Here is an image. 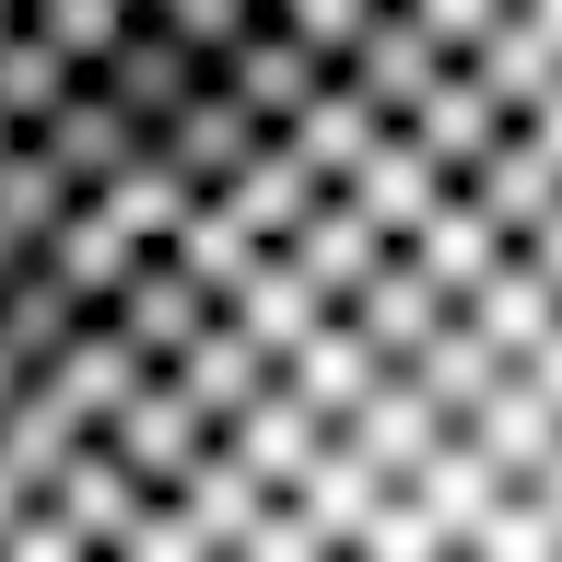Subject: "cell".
<instances>
[{
  "label": "cell",
  "mask_w": 562,
  "mask_h": 562,
  "mask_svg": "<svg viewBox=\"0 0 562 562\" xmlns=\"http://www.w3.org/2000/svg\"><path fill=\"white\" fill-rule=\"evenodd\" d=\"M457 200L504 235V258H551V270H562V105L516 117L481 165L457 176Z\"/></svg>",
  "instance_id": "cell-1"
},
{
  "label": "cell",
  "mask_w": 562,
  "mask_h": 562,
  "mask_svg": "<svg viewBox=\"0 0 562 562\" xmlns=\"http://www.w3.org/2000/svg\"><path fill=\"white\" fill-rule=\"evenodd\" d=\"M94 457L117 469V481L140 492V504H176V492L200 481V457H211V422L176 398L165 375H140L117 411H105V434H94Z\"/></svg>",
  "instance_id": "cell-2"
},
{
  "label": "cell",
  "mask_w": 562,
  "mask_h": 562,
  "mask_svg": "<svg viewBox=\"0 0 562 562\" xmlns=\"http://www.w3.org/2000/svg\"><path fill=\"white\" fill-rule=\"evenodd\" d=\"M457 82L516 130V117H539V105H562V12L551 0H492L481 47L457 59Z\"/></svg>",
  "instance_id": "cell-3"
},
{
  "label": "cell",
  "mask_w": 562,
  "mask_h": 562,
  "mask_svg": "<svg viewBox=\"0 0 562 562\" xmlns=\"http://www.w3.org/2000/svg\"><path fill=\"white\" fill-rule=\"evenodd\" d=\"M457 446L492 481H562V363H516L481 386V411L457 422Z\"/></svg>",
  "instance_id": "cell-4"
},
{
  "label": "cell",
  "mask_w": 562,
  "mask_h": 562,
  "mask_svg": "<svg viewBox=\"0 0 562 562\" xmlns=\"http://www.w3.org/2000/svg\"><path fill=\"white\" fill-rule=\"evenodd\" d=\"M105 340L130 351L140 375H176V363H188V351L211 340V328H223V305H211L200 281L188 270H165V258H140L130 281H117V293H105V316H94Z\"/></svg>",
  "instance_id": "cell-5"
},
{
  "label": "cell",
  "mask_w": 562,
  "mask_h": 562,
  "mask_svg": "<svg viewBox=\"0 0 562 562\" xmlns=\"http://www.w3.org/2000/svg\"><path fill=\"white\" fill-rule=\"evenodd\" d=\"M457 340L492 351L504 375H516V363H562V270L551 258H504V270L457 305Z\"/></svg>",
  "instance_id": "cell-6"
},
{
  "label": "cell",
  "mask_w": 562,
  "mask_h": 562,
  "mask_svg": "<svg viewBox=\"0 0 562 562\" xmlns=\"http://www.w3.org/2000/svg\"><path fill=\"white\" fill-rule=\"evenodd\" d=\"M270 140H281V153H293V176H305L316 200H340L351 176H363V153H375V140H386V117H375V105H363V94H351V82H316V94L293 105V117H281Z\"/></svg>",
  "instance_id": "cell-7"
},
{
  "label": "cell",
  "mask_w": 562,
  "mask_h": 562,
  "mask_svg": "<svg viewBox=\"0 0 562 562\" xmlns=\"http://www.w3.org/2000/svg\"><path fill=\"white\" fill-rule=\"evenodd\" d=\"M316 446H328V422H316L305 398H281V375H270V398H258L246 422H223V434H211V457H223L246 492H270V504L316 469Z\"/></svg>",
  "instance_id": "cell-8"
},
{
  "label": "cell",
  "mask_w": 562,
  "mask_h": 562,
  "mask_svg": "<svg viewBox=\"0 0 562 562\" xmlns=\"http://www.w3.org/2000/svg\"><path fill=\"white\" fill-rule=\"evenodd\" d=\"M270 258H281V270H293V281H305V293H316V305H328V316H340L351 293H363V281L386 270L375 223H363V211H351V200H316L305 223H293V235L270 246Z\"/></svg>",
  "instance_id": "cell-9"
},
{
  "label": "cell",
  "mask_w": 562,
  "mask_h": 562,
  "mask_svg": "<svg viewBox=\"0 0 562 562\" xmlns=\"http://www.w3.org/2000/svg\"><path fill=\"white\" fill-rule=\"evenodd\" d=\"M340 82L375 105L386 130H411V117H422V94L446 82V59H434V47L411 35V12H398V0H375V35H363V47L340 59Z\"/></svg>",
  "instance_id": "cell-10"
},
{
  "label": "cell",
  "mask_w": 562,
  "mask_h": 562,
  "mask_svg": "<svg viewBox=\"0 0 562 562\" xmlns=\"http://www.w3.org/2000/svg\"><path fill=\"white\" fill-rule=\"evenodd\" d=\"M82 94H94V105H117V117H130V130L153 140V130H165V117H176V105L200 94V70H188V59H176V47H165V35H153V24H140V12H130V35L105 47V70H94V82H82Z\"/></svg>",
  "instance_id": "cell-11"
},
{
  "label": "cell",
  "mask_w": 562,
  "mask_h": 562,
  "mask_svg": "<svg viewBox=\"0 0 562 562\" xmlns=\"http://www.w3.org/2000/svg\"><path fill=\"white\" fill-rule=\"evenodd\" d=\"M316 82H328V70H316L305 47H281L270 0H258V24H246V47H235V59H223V70H211V94L235 105V117H258V130H281V117H293V105H305Z\"/></svg>",
  "instance_id": "cell-12"
},
{
  "label": "cell",
  "mask_w": 562,
  "mask_h": 562,
  "mask_svg": "<svg viewBox=\"0 0 562 562\" xmlns=\"http://www.w3.org/2000/svg\"><path fill=\"white\" fill-rule=\"evenodd\" d=\"M328 446H340L351 469H375V481L398 492V481H411V469H422V457L446 446V422L422 411V398H411V386H398V375H375V386H363V411H351L340 434H328Z\"/></svg>",
  "instance_id": "cell-13"
},
{
  "label": "cell",
  "mask_w": 562,
  "mask_h": 562,
  "mask_svg": "<svg viewBox=\"0 0 562 562\" xmlns=\"http://www.w3.org/2000/svg\"><path fill=\"white\" fill-rule=\"evenodd\" d=\"M398 270H411L422 293H434V305L457 316V305H469V293H481L492 270H504V235H492L481 211H469V200H457V188H446V211H434V223H422V235L398 246Z\"/></svg>",
  "instance_id": "cell-14"
},
{
  "label": "cell",
  "mask_w": 562,
  "mask_h": 562,
  "mask_svg": "<svg viewBox=\"0 0 562 562\" xmlns=\"http://www.w3.org/2000/svg\"><path fill=\"white\" fill-rule=\"evenodd\" d=\"M340 200L363 211V223H375V246H386V258H398V246H411L422 223H434V211H446V176H434V165H422V153H411V140L386 130L375 153H363V176H351Z\"/></svg>",
  "instance_id": "cell-15"
},
{
  "label": "cell",
  "mask_w": 562,
  "mask_h": 562,
  "mask_svg": "<svg viewBox=\"0 0 562 562\" xmlns=\"http://www.w3.org/2000/svg\"><path fill=\"white\" fill-rule=\"evenodd\" d=\"M24 386H35V398H59V411L82 422V434H105V411H117V398H130V386H140V363H130V351H117V340H105L94 316H82V328H70V340L47 351V363H35Z\"/></svg>",
  "instance_id": "cell-16"
},
{
  "label": "cell",
  "mask_w": 562,
  "mask_h": 562,
  "mask_svg": "<svg viewBox=\"0 0 562 562\" xmlns=\"http://www.w3.org/2000/svg\"><path fill=\"white\" fill-rule=\"evenodd\" d=\"M35 270L59 281V293H70V305H82V316H105V293H117V281L140 270V246L117 235V223H105L94 200H70V223H59V235H47V246H35Z\"/></svg>",
  "instance_id": "cell-17"
},
{
  "label": "cell",
  "mask_w": 562,
  "mask_h": 562,
  "mask_svg": "<svg viewBox=\"0 0 562 562\" xmlns=\"http://www.w3.org/2000/svg\"><path fill=\"white\" fill-rule=\"evenodd\" d=\"M258 140H270V130H258V117H235V105H223V94L200 82V94L176 105L165 130H153V153H165V165H176V176H188V188L211 200V188H223V176H235L246 153H258Z\"/></svg>",
  "instance_id": "cell-18"
},
{
  "label": "cell",
  "mask_w": 562,
  "mask_h": 562,
  "mask_svg": "<svg viewBox=\"0 0 562 562\" xmlns=\"http://www.w3.org/2000/svg\"><path fill=\"white\" fill-rule=\"evenodd\" d=\"M375 504H386V481H375V469H351L340 446H316V469H305L293 492H281V516L305 527V539H316L328 562H340L351 539H363V516H375Z\"/></svg>",
  "instance_id": "cell-19"
},
{
  "label": "cell",
  "mask_w": 562,
  "mask_h": 562,
  "mask_svg": "<svg viewBox=\"0 0 562 562\" xmlns=\"http://www.w3.org/2000/svg\"><path fill=\"white\" fill-rule=\"evenodd\" d=\"M398 504H411V516L434 527L446 551H469V527H481L492 504H504V481H492L481 457H469V446H457V434H446V446H434V457H422V469H411V481H398Z\"/></svg>",
  "instance_id": "cell-20"
},
{
  "label": "cell",
  "mask_w": 562,
  "mask_h": 562,
  "mask_svg": "<svg viewBox=\"0 0 562 562\" xmlns=\"http://www.w3.org/2000/svg\"><path fill=\"white\" fill-rule=\"evenodd\" d=\"M188 200H200V188H188V176H176L165 153H153V140H140L130 165H117V176L94 188V211H105V223H117V235L140 246V258H165V235L188 223Z\"/></svg>",
  "instance_id": "cell-21"
},
{
  "label": "cell",
  "mask_w": 562,
  "mask_h": 562,
  "mask_svg": "<svg viewBox=\"0 0 562 562\" xmlns=\"http://www.w3.org/2000/svg\"><path fill=\"white\" fill-rule=\"evenodd\" d=\"M165 270H188L211 305H235L246 281L270 270V246H258V235H235V211H223V200H188V223L165 235Z\"/></svg>",
  "instance_id": "cell-22"
},
{
  "label": "cell",
  "mask_w": 562,
  "mask_h": 562,
  "mask_svg": "<svg viewBox=\"0 0 562 562\" xmlns=\"http://www.w3.org/2000/svg\"><path fill=\"white\" fill-rule=\"evenodd\" d=\"M340 328H351L363 351H375L386 375H398V363H411V351L434 340V328H446V305H434V293H422V281L398 270V258H386V270H375V281H363V293L340 305Z\"/></svg>",
  "instance_id": "cell-23"
},
{
  "label": "cell",
  "mask_w": 562,
  "mask_h": 562,
  "mask_svg": "<svg viewBox=\"0 0 562 562\" xmlns=\"http://www.w3.org/2000/svg\"><path fill=\"white\" fill-rule=\"evenodd\" d=\"M223 328H235V340H246V351H258V363H270V375H281V363H293V351H305L316 328H328V305H316L305 281H293V270H281V258H270V270L246 281L235 305H223Z\"/></svg>",
  "instance_id": "cell-24"
},
{
  "label": "cell",
  "mask_w": 562,
  "mask_h": 562,
  "mask_svg": "<svg viewBox=\"0 0 562 562\" xmlns=\"http://www.w3.org/2000/svg\"><path fill=\"white\" fill-rule=\"evenodd\" d=\"M35 153H47V165L70 176V200H94L105 176H117V165H130V153H140V130H130V117H117V105H94V94H70L59 117H47V130H35Z\"/></svg>",
  "instance_id": "cell-25"
},
{
  "label": "cell",
  "mask_w": 562,
  "mask_h": 562,
  "mask_svg": "<svg viewBox=\"0 0 562 562\" xmlns=\"http://www.w3.org/2000/svg\"><path fill=\"white\" fill-rule=\"evenodd\" d=\"M375 375H386V363H375L363 340H351L340 316H328V328H316V340L293 351V363H281V398H305V411L328 422V434H340V422L363 411V386H375Z\"/></svg>",
  "instance_id": "cell-26"
},
{
  "label": "cell",
  "mask_w": 562,
  "mask_h": 562,
  "mask_svg": "<svg viewBox=\"0 0 562 562\" xmlns=\"http://www.w3.org/2000/svg\"><path fill=\"white\" fill-rule=\"evenodd\" d=\"M82 446H94V434H82V422H70L59 398H35V386L12 398V411H0V481L24 492V504H47V481H59V469H70Z\"/></svg>",
  "instance_id": "cell-27"
},
{
  "label": "cell",
  "mask_w": 562,
  "mask_h": 562,
  "mask_svg": "<svg viewBox=\"0 0 562 562\" xmlns=\"http://www.w3.org/2000/svg\"><path fill=\"white\" fill-rule=\"evenodd\" d=\"M165 386H176V398H188V411L211 422V434H223V422H246L258 398H270V363H258V351H246L235 328H211V340L188 351V363H176Z\"/></svg>",
  "instance_id": "cell-28"
},
{
  "label": "cell",
  "mask_w": 562,
  "mask_h": 562,
  "mask_svg": "<svg viewBox=\"0 0 562 562\" xmlns=\"http://www.w3.org/2000/svg\"><path fill=\"white\" fill-rule=\"evenodd\" d=\"M211 200L235 211V235L281 246V235H293V223H305V211H316V188H305V176H293V153H281V140H258V153H246V165L223 176V188H211Z\"/></svg>",
  "instance_id": "cell-29"
},
{
  "label": "cell",
  "mask_w": 562,
  "mask_h": 562,
  "mask_svg": "<svg viewBox=\"0 0 562 562\" xmlns=\"http://www.w3.org/2000/svg\"><path fill=\"white\" fill-rule=\"evenodd\" d=\"M398 140H411L422 165H434V176H446V188H457V176H469V165H481V153H492V140H504V117H492V105H481V94H469V82H457V70H446V82L422 94V117H411V130H398Z\"/></svg>",
  "instance_id": "cell-30"
},
{
  "label": "cell",
  "mask_w": 562,
  "mask_h": 562,
  "mask_svg": "<svg viewBox=\"0 0 562 562\" xmlns=\"http://www.w3.org/2000/svg\"><path fill=\"white\" fill-rule=\"evenodd\" d=\"M457 562H562V481H504V504L469 527Z\"/></svg>",
  "instance_id": "cell-31"
},
{
  "label": "cell",
  "mask_w": 562,
  "mask_h": 562,
  "mask_svg": "<svg viewBox=\"0 0 562 562\" xmlns=\"http://www.w3.org/2000/svg\"><path fill=\"white\" fill-rule=\"evenodd\" d=\"M130 12H140V0H24V35L70 70V82H94V70H105V47L130 35Z\"/></svg>",
  "instance_id": "cell-32"
},
{
  "label": "cell",
  "mask_w": 562,
  "mask_h": 562,
  "mask_svg": "<svg viewBox=\"0 0 562 562\" xmlns=\"http://www.w3.org/2000/svg\"><path fill=\"white\" fill-rule=\"evenodd\" d=\"M70 328H82V305H70L47 270H12V281H0V363H12V375H35Z\"/></svg>",
  "instance_id": "cell-33"
},
{
  "label": "cell",
  "mask_w": 562,
  "mask_h": 562,
  "mask_svg": "<svg viewBox=\"0 0 562 562\" xmlns=\"http://www.w3.org/2000/svg\"><path fill=\"white\" fill-rule=\"evenodd\" d=\"M140 24H153V35L176 47V59H188V70L211 82V70H223V59L246 47V24H258V0H140Z\"/></svg>",
  "instance_id": "cell-34"
},
{
  "label": "cell",
  "mask_w": 562,
  "mask_h": 562,
  "mask_svg": "<svg viewBox=\"0 0 562 562\" xmlns=\"http://www.w3.org/2000/svg\"><path fill=\"white\" fill-rule=\"evenodd\" d=\"M70 223V176L35 153V140H12V165H0V235L24 246V270H35V246Z\"/></svg>",
  "instance_id": "cell-35"
},
{
  "label": "cell",
  "mask_w": 562,
  "mask_h": 562,
  "mask_svg": "<svg viewBox=\"0 0 562 562\" xmlns=\"http://www.w3.org/2000/svg\"><path fill=\"white\" fill-rule=\"evenodd\" d=\"M270 24H281V47H305V59L340 82V59L375 35V0H270Z\"/></svg>",
  "instance_id": "cell-36"
},
{
  "label": "cell",
  "mask_w": 562,
  "mask_h": 562,
  "mask_svg": "<svg viewBox=\"0 0 562 562\" xmlns=\"http://www.w3.org/2000/svg\"><path fill=\"white\" fill-rule=\"evenodd\" d=\"M398 12H411V35H422L446 70L469 59V47H481V24H492V0H398Z\"/></svg>",
  "instance_id": "cell-37"
},
{
  "label": "cell",
  "mask_w": 562,
  "mask_h": 562,
  "mask_svg": "<svg viewBox=\"0 0 562 562\" xmlns=\"http://www.w3.org/2000/svg\"><path fill=\"white\" fill-rule=\"evenodd\" d=\"M223 562H328V551H316L305 527H293V516H281V504H270V516L246 527V539H235V551H223Z\"/></svg>",
  "instance_id": "cell-38"
},
{
  "label": "cell",
  "mask_w": 562,
  "mask_h": 562,
  "mask_svg": "<svg viewBox=\"0 0 562 562\" xmlns=\"http://www.w3.org/2000/svg\"><path fill=\"white\" fill-rule=\"evenodd\" d=\"M35 516V504H24V492H12V481H0V539H12V527H24Z\"/></svg>",
  "instance_id": "cell-39"
},
{
  "label": "cell",
  "mask_w": 562,
  "mask_h": 562,
  "mask_svg": "<svg viewBox=\"0 0 562 562\" xmlns=\"http://www.w3.org/2000/svg\"><path fill=\"white\" fill-rule=\"evenodd\" d=\"M12 270H24V246H12V235H0V281H12Z\"/></svg>",
  "instance_id": "cell-40"
},
{
  "label": "cell",
  "mask_w": 562,
  "mask_h": 562,
  "mask_svg": "<svg viewBox=\"0 0 562 562\" xmlns=\"http://www.w3.org/2000/svg\"><path fill=\"white\" fill-rule=\"evenodd\" d=\"M12 398H24V375H12V363H0V411H12Z\"/></svg>",
  "instance_id": "cell-41"
},
{
  "label": "cell",
  "mask_w": 562,
  "mask_h": 562,
  "mask_svg": "<svg viewBox=\"0 0 562 562\" xmlns=\"http://www.w3.org/2000/svg\"><path fill=\"white\" fill-rule=\"evenodd\" d=\"M12 24H24V12H12V0H0V35H12Z\"/></svg>",
  "instance_id": "cell-42"
},
{
  "label": "cell",
  "mask_w": 562,
  "mask_h": 562,
  "mask_svg": "<svg viewBox=\"0 0 562 562\" xmlns=\"http://www.w3.org/2000/svg\"><path fill=\"white\" fill-rule=\"evenodd\" d=\"M446 562H457V551H446Z\"/></svg>",
  "instance_id": "cell-43"
}]
</instances>
